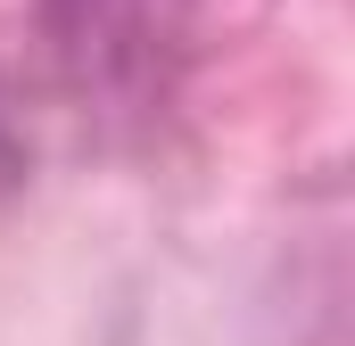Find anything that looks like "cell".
Returning a JSON list of instances; mask_svg holds the SVG:
<instances>
[{
	"mask_svg": "<svg viewBox=\"0 0 355 346\" xmlns=\"http://www.w3.org/2000/svg\"><path fill=\"white\" fill-rule=\"evenodd\" d=\"M42 33L83 107L141 116L166 99L182 50V0H42Z\"/></svg>",
	"mask_w": 355,
	"mask_h": 346,
	"instance_id": "obj_1",
	"label": "cell"
},
{
	"mask_svg": "<svg viewBox=\"0 0 355 346\" xmlns=\"http://www.w3.org/2000/svg\"><path fill=\"white\" fill-rule=\"evenodd\" d=\"M25 173H33V140H25L17 99H8V83H0V198H17V190H25Z\"/></svg>",
	"mask_w": 355,
	"mask_h": 346,
	"instance_id": "obj_2",
	"label": "cell"
}]
</instances>
